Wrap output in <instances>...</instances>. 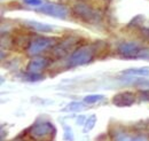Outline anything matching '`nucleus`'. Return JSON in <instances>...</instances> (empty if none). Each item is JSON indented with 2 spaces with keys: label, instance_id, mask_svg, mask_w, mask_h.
<instances>
[{
  "label": "nucleus",
  "instance_id": "obj_1",
  "mask_svg": "<svg viewBox=\"0 0 149 141\" xmlns=\"http://www.w3.org/2000/svg\"><path fill=\"white\" fill-rule=\"evenodd\" d=\"M102 41L100 43H94V44H90V45H83L80 47H78L77 50H74L72 54L69 57L68 64L69 67L74 68V67H78V66H84L90 62H92L95 56H97V52L103 51L100 45Z\"/></svg>",
  "mask_w": 149,
  "mask_h": 141
},
{
  "label": "nucleus",
  "instance_id": "obj_2",
  "mask_svg": "<svg viewBox=\"0 0 149 141\" xmlns=\"http://www.w3.org/2000/svg\"><path fill=\"white\" fill-rule=\"evenodd\" d=\"M55 134L56 128L51 122H37L26 131V135L35 141H52Z\"/></svg>",
  "mask_w": 149,
  "mask_h": 141
},
{
  "label": "nucleus",
  "instance_id": "obj_3",
  "mask_svg": "<svg viewBox=\"0 0 149 141\" xmlns=\"http://www.w3.org/2000/svg\"><path fill=\"white\" fill-rule=\"evenodd\" d=\"M72 14L76 18L83 21L84 23L95 24L101 21V13L96 10L92 6L85 3V2H77L72 7Z\"/></svg>",
  "mask_w": 149,
  "mask_h": 141
},
{
  "label": "nucleus",
  "instance_id": "obj_4",
  "mask_svg": "<svg viewBox=\"0 0 149 141\" xmlns=\"http://www.w3.org/2000/svg\"><path fill=\"white\" fill-rule=\"evenodd\" d=\"M80 38L79 37H74V36H69L67 38H64L63 40H61L60 43H57L52 50V56L55 59H62L64 56H67L72 50H77L78 44H80Z\"/></svg>",
  "mask_w": 149,
  "mask_h": 141
},
{
  "label": "nucleus",
  "instance_id": "obj_5",
  "mask_svg": "<svg viewBox=\"0 0 149 141\" xmlns=\"http://www.w3.org/2000/svg\"><path fill=\"white\" fill-rule=\"evenodd\" d=\"M57 44L56 38L49 37H38L36 39H32L26 48V53L30 56H36L40 53L47 51L48 48H53Z\"/></svg>",
  "mask_w": 149,
  "mask_h": 141
},
{
  "label": "nucleus",
  "instance_id": "obj_6",
  "mask_svg": "<svg viewBox=\"0 0 149 141\" xmlns=\"http://www.w3.org/2000/svg\"><path fill=\"white\" fill-rule=\"evenodd\" d=\"M143 47H141L135 41H123L117 47V53L120 57L127 59V60H134L139 59V55L141 53Z\"/></svg>",
  "mask_w": 149,
  "mask_h": 141
},
{
  "label": "nucleus",
  "instance_id": "obj_7",
  "mask_svg": "<svg viewBox=\"0 0 149 141\" xmlns=\"http://www.w3.org/2000/svg\"><path fill=\"white\" fill-rule=\"evenodd\" d=\"M38 10L42 14H46V15L56 18H65L69 15V9L61 3L47 2V3H44Z\"/></svg>",
  "mask_w": 149,
  "mask_h": 141
},
{
  "label": "nucleus",
  "instance_id": "obj_8",
  "mask_svg": "<svg viewBox=\"0 0 149 141\" xmlns=\"http://www.w3.org/2000/svg\"><path fill=\"white\" fill-rule=\"evenodd\" d=\"M48 66H49V60L47 57H41V56L33 57L29 61L26 66V72L32 75H40Z\"/></svg>",
  "mask_w": 149,
  "mask_h": 141
},
{
  "label": "nucleus",
  "instance_id": "obj_9",
  "mask_svg": "<svg viewBox=\"0 0 149 141\" xmlns=\"http://www.w3.org/2000/svg\"><path fill=\"white\" fill-rule=\"evenodd\" d=\"M135 102V94L133 92H120L113 95L112 103L116 107H131Z\"/></svg>",
  "mask_w": 149,
  "mask_h": 141
},
{
  "label": "nucleus",
  "instance_id": "obj_10",
  "mask_svg": "<svg viewBox=\"0 0 149 141\" xmlns=\"http://www.w3.org/2000/svg\"><path fill=\"white\" fill-rule=\"evenodd\" d=\"M120 80L125 84H131L134 85L135 87L142 88L145 91L149 89V79L148 77H134V76H125L122 77Z\"/></svg>",
  "mask_w": 149,
  "mask_h": 141
},
{
  "label": "nucleus",
  "instance_id": "obj_11",
  "mask_svg": "<svg viewBox=\"0 0 149 141\" xmlns=\"http://www.w3.org/2000/svg\"><path fill=\"white\" fill-rule=\"evenodd\" d=\"M25 25L32 29L33 31H38V32H52L55 29L53 25L44 24L37 21H25Z\"/></svg>",
  "mask_w": 149,
  "mask_h": 141
},
{
  "label": "nucleus",
  "instance_id": "obj_12",
  "mask_svg": "<svg viewBox=\"0 0 149 141\" xmlns=\"http://www.w3.org/2000/svg\"><path fill=\"white\" fill-rule=\"evenodd\" d=\"M125 76H134V77H148L149 78V68H130L127 70L122 71Z\"/></svg>",
  "mask_w": 149,
  "mask_h": 141
},
{
  "label": "nucleus",
  "instance_id": "obj_13",
  "mask_svg": "<svg viewBox=\"0 0 149 141\" xmlns=\"http://www.w3.org/2000/svg\"><path fill=\"white\" fill-rule=\"evenodd\" d=\"M104 99V96L102 94H91V95H86L84 98V102L87 105H93L96 102H100Z\"/></svg>",
  "mask_w": 149,
  "mask_h": 141
},
{
  "label": "nucleus",
  "instance_id": "obj_14",
  "mask_svg": "<svg viewBox=\"0 0 149 141\" xmlns=\"http://www.w3.org/2000/svg\"><path fill=\"white\" fill-rule=\"evenodd\" d=\"M95 123H96V117H95V115L90 116V117L86 119V122H85V125H84V132L87 133L88 131H91L94 126H95Z\"/></svg>",
  "mask_w": 149,
  "mask_h": 141
},
{
  "label": "nucleus",
  "instance_id": "obj_15",
  "mask_svg": "<svg viewBox=\"0 0 149 141\" xmlns=\"http://www.w3.org/2000/svg\"><path fill=\"white\" fill-rule=\"evenodd\" d=\"M85 107L81 102H77V101H74V102H70L68 106L64 108V110L67 111H79L81 109H84Z\"/></svg>",
  "mask_w": 149,
  "mask_h": 141
},
{
  "label": "nucleus",
  "instance_id": "obj_16",
  "mask_svg": "<svg viewBox=\"0 0 149 141\" xmlns=\"http://www.w3.org/2000/svg\"><path fill=\"white\" fill-rule=\"evenodd\" d=\"M113 140L115 141H132L133 138H131V135H129L127 133L123 132V131H119L115 134L113 137Z\"/></svg>",
  "mask_w": 149,
  "mask_h": 141
},
{
  "label": "nucleus",
  "instance_id": "obj_17",
  "mask_svg": "<svg viewBox=\"0 0 149 141\" xmlns=\"http://www.w3.org/2000/svg\"><path fill=\"white\" fill-rule=\"evenodd\" d=\"M64 139L68 141L74 140V134H72V131L69 126H64Z\"/></svg>",
  "mask_w": 149,
  "mask_h": 141
},
{
  "label": "nucleus",
  "instance_id": "obj_18",
  "mask_svg": "<svg viewBox=\"0 0 149 141\" xmlns=\"http://www.w3.org/2000/svg\"><path fill=\"white\" fill-rule=\"evenodd\" d=\"M24 2L29 6H32V7H41L42 6L41 0H24Z\"/></svg>",
  "mask_w": 149,
  "mask_h": 141
},
{
  "label": "nucleus",
  "instance_id": "obj_19",
  "mask_svg": "<svg viewBox=\"0 0 149 141\" xmlns=\"http://www.w3.org/2000/svg\"><path fill=\"white\" fill-rule=\"evenodd\" d=\"M139 59H141V60H149V48H145L143 47L140 55H139Z\"/></svg>",
  "mask_w": 149,
  "mask_h": 141
},
{
  "label": "nucleus",
  "instance_id": "obj_20",
  "mask_svg": "<svg viewBox=\"0 0 149 141\" xmlns=\"http://www.w3.org/2000/svg\"><path fill=\"white\" fill-rule=\"evenodd\" d=\"M132 141H149V140L146 135H138V137L133 138V140Z\"/></svg>",
  "mask_w": 149,
  "mask_h": 141
},
{
  "label": "nucleus",
  "instance_id": "obj_21",
  "mask_svg": "<svg viewBox=\"0 0 149 141\" xmlns=\"http://www.w3.org/2000/svg\"><path fill=\"white\" fill-rule=\"evenodd\" d=\"M12 141H26V140H25V139H23V138H22V135H19L17 138H15V139H13V140H12Z\"/></svg>",
  "mask_w": 149,
  "mask_h": 141
}]
</instances>
